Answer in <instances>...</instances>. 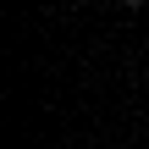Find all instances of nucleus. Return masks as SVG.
<instances>
[{"label": "nucleus", "instance_id": "1", "mask_svg": "<svg viewBox=\"0 0 149 149\" xmlns=\"http://www.w3.org/2000/svg\"><path fill=\"white\" fill-rule=\"evenodd\" d=\"M122 6H127V11H138V6H149V0H122Z\"/></svg>", "mask_w": 149, "mask_h": 149}]
</instances>
